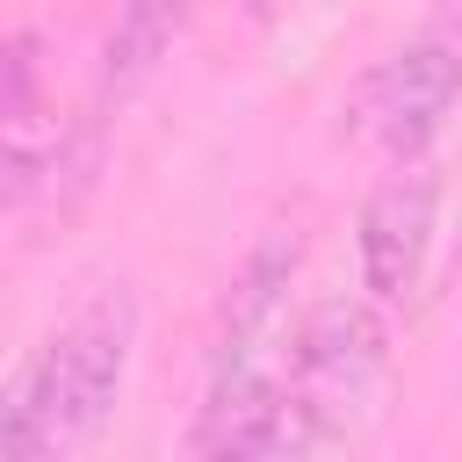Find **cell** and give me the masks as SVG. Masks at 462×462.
Wrapping results in <instances>:
<instances>
[{
  "mask_svg": "<svg viewBox=\"0 0 462 462\" xmlns=\"http://www.w3.org/2000/svg\"><path fill=\"white\" fill-rule=\"evenodd\" d=\"M130 354H137V289L130 282H101L29 361H22V383H29V411H36V448L43 455H65L79 448L123 375H130Z\"/></svg>",
  "mask_w": 462,
  "mask_h": 462,
  "instance_id": "6da1fadb",
  "label": "cell"
},
{
  "mask_svg": "<svg viewBox=\"0 0 462 462\" xmlns=\"http://www.w3.org/2000/svg\"><path fill=\"white\" fill-rule=\"evenodd\" d=\"M296 274H303V231H296V224H267V231L253 238L238 282H231L195 433H217V426L260 411V404L282 390V361H289V289H296Z\"/></svg>",
  "mask_w": 462,
  "mask_h": 462,
  "instance_id": "7a4b0ae2",
  "label": "cell"
},
{
  "mask_svg": "<svg viewBox=\"0 0 462 462\" xmlns=\"http://www.w3.org/2000/svg\"><path fill=\"white\" fill-rule=\"evenodd\" d=\"M383 383V318L361 296H325L296 332L282 361V397L318 426V440H339Z\"/></svg>",
  "mask_w": 462,
  "mask_h": 462,
  "instance_id": "3957f363",
  "label": "cell"
},
{
  "mask_svg": "<svg viewBox=\"0 0 462 462\" xmlns=\"http://www.w3.org/2000/svg\"><path fill=\"white\" fill-rule=\"evenodd\" d=\"M448 108H455V43H448V29H433V36L404 43V51H390V58L361 79V94H354V130L404 166V159H426V152H433Z\"/></svg>",
  "mask_w": 462,
  "mask_h": 462,
  "instance_id": "277c9868",
  "label": "cell"
},
{
  "mask_svg": "<svg viewBox=\"0 0 462 462\" xmlns=\"http://www.w3.org/2000/svg\"><path fill=\"white\" fill-rule=\"evenodd\" d=\"M433 224H440V173L426 159H404L397 173L375 180L368 209H361V289L368 303H404L426 274L433 253Z\"/></svg>",
  "mask_w": 462,
  "mask_h": 462,
  "instance_id": "5b68a950",
  "label": "cell"
},
{
  "mask_svg": "<svg viewBox=\"0 0 462 462\" xmlns=\"http://www.w3.org/2000/svg\"><path fill=\"white\" fill-rule=\"evenodd\" d=\"M173 29H180V14H173L166 0H130V7L116 14L108 58H101V116L123 108V101L159 72V58L173 51Z\"/></svg>",
  "mask_w": 462,
  "mask_h": 462,
  "instance_id": "8992f818",
  "label": "cell"
},
{
  "mask_svg": "<svg viewBox=\"0 0 462 462\" xmlns=\"http://www.w3.org/2000/svg\"><path fill=\"white\" fill-rule=\"evenodd\" d=\"M0 462H43V448H36V411H29V383H22V368L0 383Z\"/></svg>",
  "mask_w": 462,
  "mask_h": 462,
  "instance_id": "52a82bcc",
  "label": "cell"
},
{
  "mask_svg": "<svg viewBox=\"0 0 462 462\" xmlns=\"http://www.w3.org/2000/svg\"><path fill=\"white\" fill-rule=\"evenodd\" d=\"M29 101H36V43L29 36H7L0 43V123L29 116Z\"/></svg>",
  "mask_w": 462,
  "mask_h": 462,
  "instance_id": "ba28073f",
  "label": "cell"
},
{
  "mask_svg": "<svg viewBox=\"0 0 462 462\" xmlns=\"http://www.w3.org/2000/svg\"><path fill=\"white\" fill-rule=\"evenodd\" d=\"M43 152L36 144H0V217H14L29 195H36V180H43Z\"/></svg>",
  "mask_w": 462,
  "mask_h": 462,
  "instance_id": "9c48e42d",
  "label": "cell"
},
{
  "mask_svg": "<svg viewBox=\"0 0 462 462\" xmlns=\"http://www.w3.org/2000/svg\"><path fill=\"white\" fill-rule=\"evenodd\" d=\"M217 14H231V22H245V29H267L274 22V0H209Z\"/></svg>",
  "mask_w": 462,
  "mask_h": 462,
  "instance_id": "30bf717a",
  "label": "cell"
},
{
  "mask_svg": "<svg viewBox=\"0 0 462 462\" xmlns=\"http://www.w3.org/2000/svg\"><path fill=\"white\" fill-rule=\"evenodd\" d=\"M0 224H7V217H0ZM0 253H7V231H0Z\"/></svg>",
  "mask_w": 462,
  "mask_h": 462,
  "instance_id": "8fae6325",
  "label": "cell"
}]
</instances>
